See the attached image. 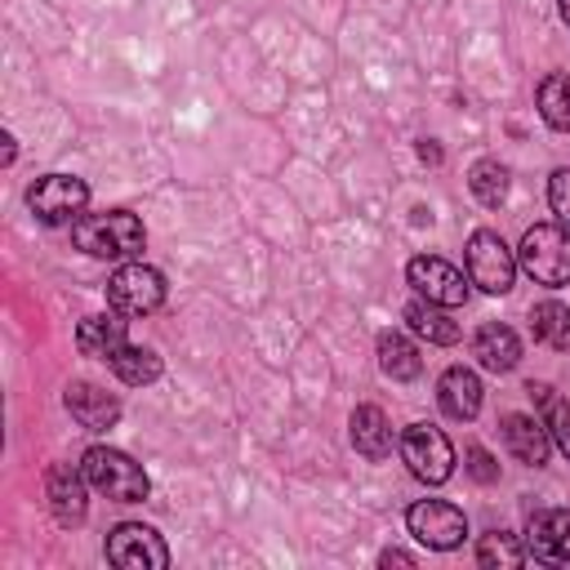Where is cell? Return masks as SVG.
I'll return each mask as SVG.
<instances>
[{"instance_id": "obj_1", "label": "cell", "mask_w": 570, "mask_h": 570, "mask_svg": "<svg viewBox=\"0 0 570 570\" xmlns=\"http://www.w3.org/2000/svg\"><path fill=\"white\" fill-rule=\"evenodd\" d=\"M71 240L89 258H134L142 249L147 232L138 223V214H129V209H102V214H80L71 223Z\"/></svg>"}, {"instance_id": "obj_2", "label": "cell", "mask_w": 570, "mask_h": 570, "mask_svg": "<svg viewBox=\"0 0 570 570\" xmlns=\"http://www.w3.org/2000/svg\"><path fill=\"white\" fill-rule=\"evenodd\" d=\"M80 472H85L89 490H98V494H107V499H116V503H142L147 490H151L142 463H134L125 450H111V445L85 450Z\"/></svg>"}, {"instance_id": "obj_3", "label": "cell", "mask_w": 570, "mask_h": 570, "mask_svg": "<svg viewBox=\"0 0 570 570\" xmlns=\"http://www.w3.org/2000/svg\"><path fill=\"white\" fill-rule=\"evenodd\" d=\"M517 263L539 285H552V289L566 285L570 281V232H566V223H534L517 245Z\"/></svg>"}, {"instance_id": "obj_4", "label": "cell", "mask_w": 570, "mask_h": 570, "mask_svg": "<svg viewBox=\"0 0 570 570\" xmlns=\"http://www.w3.org/2000/svg\"><path fill=\"white\" fill-rule=\"evenodd\" d=\"M463 258H468V281H472V285H481L485 294H508V289H512L517 254L503 245V236H499V232L476 227V232L468 236Z\"/></svg>"}, {"instance_id": "obj_5", "label": "cell", "mask_w": 570, "mask_h": 570, "mask_svg": "<svg viewBox=\"0 0 570 570\" xmlns=\"http://www.w3.org/2000/svg\"><path fill=\"white\" fill-rule=\"evenodd\" d=\"M401 459H405L410 472H414L419 481H428V485H441V481L454 476V445H450V436H445L441 428H432V423H410V428L401 432Z\"/></svg>"}, {"instance_id": "obj_6", "label": "cell", "mask_w": 570, "mask_h": 570, "mask_svg": "<svg viewBox=\"0 0 570 570\" xmlns=\"http://www.w3.org/2000/svg\"><path fill=\"white\" fill-rule=\"evenodd\" d=\"M107 303L120 312V316H147L165 303V276L147 263H125L111 272L107 281Z\"/></svg>"}, {"instance_id": "obj_7", "label": "cell", "mask_w": 570, "mask_h": 570, "mask_svg": "<svg viewBox=\"0 0 570 570\" xmlns=\"http://www.w3.org/2000/svg\"><path fill=\"white\" fill-rule=\"evenodd\" d=\"M27 205L40 223L58 227V223H76L89 205V187L76 178V174H45L36 178V187L27 191Z\"/></svg>"}, {"instance_id": "obj_8", "label": "cell", "mask_w": 570, "mask_h": 570, "mask_svg": "<svg viewBox=\"0 0 570 570\" xmlns=\"http://www.w3.org/2000/svg\"><path fill=\"white\" fill-rule=\"evenodd\" d=\"M107 561L120 570H165L169 566V548L165 539L142 525V521H125L107 534Z\"/></svg>"}, {"instance_id": "obj_9", "label": "cell", "mask_w": 570, "mask_h": 570, "mask_svg": "<svg viewBox=\"0 0 570 570\" xmlns=\"http://www.w3.org/2000/svg\"><path fill=\"white\" fill-rule=\"evenodd\" d=\"M405 525H410V534H414L419 543H428V548H436V552L459 548L463 534H468V517H463L454 503H445V499H419V503L405 512Z\"/></svg>"}, {"instance_id": "obj_10", "label": "cell", "mask_w": 570, "mask_h": 570, "mask_svg": "<svg viewBox=\"0 0 570 570\" xmlns=\"http://www.w3.org/2000/svg\"><path fill=\"white\" fill-rule=\"evenodd\" d=\"M405 276H410V285L419 289V298H428V303L459 307V303L468 298V281H463V272H459L454 263L436 258V254H419V258H410Z\"/></svg>"}, {"instance_id": "obj_11", "label": "cell", "mask_w": 570, "mask_h": 570, "mask_svg": "<svg viewBox=\"0 0 570 570\" xmlns=\"http://www.w3.org/2000/svg\"><path fill=\"white\" fill-rule=\"evenodd\" d=\"M525 543H530V557L543 561V566H570V508H539L530 512L525 521Z\"/></svg>"}, {"instance_id": "obj_12", "label": "cell", "mask_w": 570, "mask_h": 570, "mask_svg": "<svg viewBox=\"0 0 570 570\" xmlns=\"http://www.w3.org/2000/svg\"><path fill=\"white\" fill-rule=\"evenodd\" d=\"M85 472H76L71 463H53L49 476H45V499H49V512L62 521V525H80L89 503H85Z\"/></svg>"}, {"instance_id": "obj_13", "label": "cell", "mask_w": 570, "mask_h": 570, "mask_svg": "<svg viewBox=\"0 0 570 570\" xmlns=\"http://www.w3.org/2000/svg\"><path fill=\"white\" fill-rule=\"evenodd\" d=\"M67 410H71V419H76L85 432H107V428L120 419V401H116L111 392H102L98 383H85V379H76V383L67 387Z\"/></svg>"}, {"instance_id": "obj_14", "label": "cell", "mask_w": 570, "mask_h": 570, "mask_svg": "<svg viewBox=\"0 0 570 570\" xmlns=\"http://www.w3.org/2000/svg\"><path fill=\"white\" fill-rule=\"evenodd\" d=\"M436 401H441V410H445L450 419L468 423V419H476V410H481V379H476L468 365H450V370L441 374V383H436Z\"/></svg>"}, {"instance_id": "obj_15", "label": "cell", "mask_w": 570, "mask_h": 570, "mask_svg": "<svg viewBox=\"0 0 570 570\" xmlns=\"http://www.w3.org/2000/svg\"><path fill=\"white\" fill-rule=\"evenodd\" d=\"M503 445L512 450V459H517V463L539 468V463L548 459L552 436H548L543 419H530V414H503Z\"/></svg>"}, {"instance_id": "obj_16", "label": "cell", "mask_w": 570, "mask_h": 570, "mask_svg": "<svg viewBox=\"0 0 570 570\" xmlns=\"http://www.w3.org/2000/svg\"><path fill=\"white\" fill-rule=\"evenodd\" d=\"M347 428H352L356 454H365L370 463H379V459L392 454V423H387V414L379 405H356L352 419H347Z\"/></svg>"}, {"instance_id": "obj_17", "label": "cell", "mask_w": 570, "mask_h": 570, "mask_svg": "<svg viewBox=\"0 0 570 570\" xmlns=\"http://www.w3.org/2000/svg\"><path fill=\"white\" fill-rule=\"evenodd\" d=\"M472 352H476V361H481L490 374H508V370H517V361H521V338H517L508 325L490 321V325L476 330Z\"/></svg>"}, {"instance_id": "obj_18", "label": "cell", "mask_w": 570, "mask_h": 570, "mask_svg": "<svg viewBox=\"0 0 570 570\" xmlns=\"http://www.w3.org/2000/svg\"><path fill=\"white\" fill-rule=\"evenodd\" d=\"M120 343H129V338H125V316H120V312H98V316H85V321L76 325V347H80L85 356L107 361Z\"/></svg>"}, {"instance_id": "obj_19", "label": "cell", "mask_w": 570, "mask_h": 570, "mask_svg": "<svg viewBox=\"0 0 570 570\" xmlns=\"http://www.w3.org/2000/svg\"><path fill=\"white\" fill-rule=\"evenodd\" d=\"M379 365H383V374L396 379V383H410V379L423 374V356H419V347H414L401 330H383V334H379Z\"/></svg>"}, {"instance_id": "obj_20", "label": "cell", "mask_w": 570, "mask_h": 570, "mask_svg": "<svg viewBox=\"0 0 570 570\" xmlns=\"http://www.w3.org/2000/svg\"><path fill=\"white\" fill-rule=\"evenodd\" d=\"M405 321H410V330H414L419 338H428V343H441V347L459 343V325L450 321V312H445L441 303L414 298V303H405Z\"/></svg>"}, {"instance_id": "obj_21", "label": "cell", "mask_w": 570, "mask_h": 570, "mask_svg": "<svg viewBox=\"0 0 570 570\" xmlns=\"http://www.w3.org/2000/svg\"><path fill=\"white\" fill-rule=\"evenodd\" d=\"M107 370L129 383V387H142V383H156L160 379V356L151 347H134V343H120L111 356H107Z\"/></svg>"}, {"instance_id": "obj_22", "label": "cell", "mask_w": 570, "mask_h": 570, "mask_svg": "<svg viewBox=\"0 0 570 570\" xmlns=\"http://www.w3.org/2000/svg\"><path fill=\"white\" fill-rule=\"evenodd\" d=\"M530 330L543 347H557V352H570V307L557 303V298H543L530 307Z\"/></svg>"}, {"instance_id": "obj_23", "label": "cell", "mask_w": 570, "mask_h": 570, "mask_svg": "<svg viewBox=\"0 0 570 570\" xmlns=\"http://www.w3.org/2000/svg\"><path fill=\"white\" fill-rule=\"evenodd\" d=\"M534 102H539V116H543V125H548V129L570 134V76H561V71L543 76V80H539Z\"/></svg>"}, {"instance_id": "obj_24", "label": "cell", "mask_w": 570, "mask_h": 570, "mask_svg": "<svg viewBox=\"0 0 570 570\" xmlns=\"http://www.w3.org/2000/svg\"><path fill=\"white\" fill-rule=\"evenodd\" d=\"M525 392H530V396H534V405L543 410V428H548L552 445L570 459V401H561L548 383H525Z\"/></svg>"}, {"instance_id": "obj_25", "label": "cell", "mask_w": 570, "mask_h": 570, "mask_svg": "<svg viewBox=\"0 0 570 570\" xmlns=\"http://www.w3.org/2000/svg\"><path fill=\"white\" fill-rule=\"evenodd\" d=\"M468 187H472V196H476L485 209H499V205L508 200V169H503L499 160H476V165L468 169Z\"/></svg>"}, {"instance_id": "obj_26", "label": "cell", "mask_w": 570, "mask_h": 570, "mask_svg": "<svg viewBox=\"0 0 570 570\" xmlns=\"http://www.w3.org/2000/svg\"><path fill=\"white\" fill-rule=\"evenodd\" d=\"M476 561H481L485 570H494V566H503V570H517V566L525 561V552L517 548V539H512V534L494 530V534H485V539L476 543Z\"/></svg>"}, {"instance_id": "obj_27", "label": "cell", "mask_w": 570, "mask_h": 570, "mask_svg": "<svg viewBox=\"0 0 570 570\" xmlns=\"http://www.w3.org/2000/svg\"><path fill=\"white\" fill-rule=\"evenodd\" d=\"M463 468H468V476L481 481V485L499 481V463H494V454L481 450V445H468V450H463Z\"/></svg>"}, {"instance_id": "obj_28", "label": "cell", "mask_w": 570, "mask_h": 570, "mask_svg": "<svg viewBox=\"0 0 570 570\" xmlns=\"http://www.w3.org/2000/svg\"><path fill=\"white\" fill-rule=\"evenodd\" d=\"M548 205H552L557 223H566V227H570V165H566V169H557V174L548 178Z\"/></svg>"}, {"instance_id": "obj_29", "label": "cell", "mask_w": 570, "mask_h": 570, "mask_svg": "<svg viewBox=\"0 0 570 570\" xmlns=\"http://www.w3.org/2000/svg\"><path fill=\"white\" fill-rule=\"evenodd\" d=\"M379 566H414V557H410V552H401V548H387V552L379 557Z\"/></svg>"}, {"instance_id": "obj_30", "label": "cell", "mask_w": 570, "mask_h": 570, "mask_svg": "<svg viewBox=\"0 0 570 570\" xmlns=\"http://www.w3.org/2000/svg\"><path fill=\"white\" fill-rule=\"evenodd\" d=\"M419 156H423V160H432V165H436V160H441V151H436V147H432V142H419Z\"/></svg>"}, {"instance_id": "obj_31", "label": "cell", "mask_w": 570, "mask_h": 570, "mask_svg": "<svg viewBox=\"0 0 570 570\" xmlns=\"http://www.w3.org/2000/svg\"><path fill=\"white\" fill-rule=\"evenodd\" d=\"M557 9H561V22L570 27V0H557Z\"/></svg>"}]
</instances>
